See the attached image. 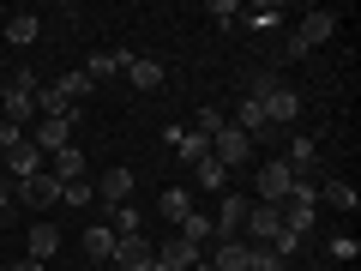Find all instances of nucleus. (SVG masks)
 <instances>
[{"label":"nucleus","instance_id":"obj_37","mask_svg":"<svg viewBox=\"0 0 361 271\" xmlns=\"http://www.w3.org/2000/svg\"><path fill=\"white\" fill-rule=\"evenodd\" d=\"M6 271H42V259H13Z\"/></svg>","mask_w":361,"mask_h":271},{"label":"nucleus","instance_id":"obj_10","mask_svg":"<svg viewBox=\"0 0 361 271\" xmlns=\"http://www.w3.org/2000/svg\"><path fill=\"white\" fill-rule=\"evenodd\" d=\"M199 259H205V253H199L193 241H180V235H175V241H157V259H151V271H193Z\"/></svg>","mask_w":361,"mask_h":271},{"label":"nucleus","instance_id":"obj_19","mask_svg":"<svg viewBox=\"0 0 361 271\" xmlns=\"http://www.w3.org/2000/svg\"><path fill=\"white\" fill-rule=\"evenodd\" d=\"M0 103H6V121H13V127L37 121V90H13V85H6V97H0Z\"/></svg>","mask_w":361,"mask_h":271},{"label":"nucleus","instance_id":"obj_15","mask_svg":"<svg viewBox=\"0 0 361 271\" xmlns=\"http://www.w3.org/2000/svg\"><path fill=\"white\" fill-rule=\"evenodd\" d=\"M169 145H175V157H180L187 169L211 157V139H205V133H187V127H169Z\"/></svg>","mask_w":361,"mask_h":271},{"label":"nucleus","instance_id":"obj_9","mask_svg":"<svg viewBox=\"0 0 361 271\" xmlns=\"http://www.w3.org/2000/svg\"><path fill=\"white\" fill-rule=\"evenodd\" d=\"M211 157H217L223 169H235V163H247V157H253V139H247V133L229 121V127H223L217 139H211Z\"/></svg>","mask_w":361,"mask_h":271},{"label":"nucleus","instance_id":"obj_5","mask_svg":"<svg viewBox=\"0 0 361 271\" xmlns=\"http://www.w3.org/2000/svg\"><path fill=\"white\" fill-rule=\"evenodd\" d=\"M73 121H78V115H42L37 127H30V145H37L42 157L66 151V145H73Z\"/></svg>","mask_w":361,"mask_h":271},{"label":"nucleus","instance_id":"obj_38","mask_svg":"<svg viewBox=\"0 0 361 271\" xmlns=\"http://www.w3.org/2000/svg\"><path fill=\"white\" fill-rule=\"evenodd\" d=\"M6 211H13V187H6V181H0V217H6Z\"/></svg>","mask_w":361,"mask_h":271},{"label":"nucleus","instance_id":"obj_34","mask_svg":"<svg viewBox=\"0 0 361 271\" xmlns=\"http://www.w3.org/2000/svg\"><path fill=\"white\" fill-rule=\"evenodd\" d=\"M247 271H289V259H277L271 247H253L247 253Z\"/></svg>","mask_w":361,"mask_h":271},{"label":"nucleus","instance_id":"obj_24","mask_svg":"<svg viewBox=\"0 0 361 271\" xmlns=\"http://www.w3.org/2000/svg\"><path fill=\"white\" fill-rule=\"evenodd\" d=\"M319 199H325V205H337V211H355L361 205V193H355V187H349V181H319Z\"/></svg>","mask_w":361,"mask_h":271},{"label":"nucleus","instance_id":"obj_11","mask_svg":"<svg viewBox=\"0 0 361 271\" xmlns=\"http://www.w3.org/2000/svg\"><path fill=\"white\" fill-rule=\"evenodd\" d=\"M151 259H157V247L145 235H115V265L121 271H151Z\"/></svg>","mask_w":361,"mask_h":271},{"label":"nucleus","instance_id":"obj_4","mask_svg":"<svg viewBox=\"0 0 361 271\" xmlns=\"http://www.w3.org/2000/svg\"><path fill=\"white\" fill-rule=\"evenodd\" d=\"M277 235H283L277 205H247V223H241V241H247V247H271Z\"/></svg>","mask_w":361,"mask_h":271},{"label":"nucleus","instance_id":"obj_14","mask_svg":"<svg viewBox=\"0 0 361 271\" xmlns=\"http://www.w3.org/2000/svg\"><path fill=\"white\" fill-rule=\"evenodd\" d=\"M133 66V49H103V54H90L85 66H78V73L90 78V85H103V78H115V73H127Z\"/></svg>","mask_w":361,"mask_h":271},{"label":"nucleus","instance_id":"obj_16","mask_svg":"<svg viewBox=\"0 0 361 271\" xmlns=\"http://www.w3.org/2000/svg\"><path fill=\"white\" fill-rule=\"evenodd\" d=\"M85 169H90V163H85V151H78V145H66V151L49 157V175L61 181V187H66V181H85Z\"/></svg>","mask_w":361,"mask_h":271},{"label":"nucleus","instance_id":"obj_32","mask_svg":"<svg viewBox=\"0 0 361 271\" xmlns=\"http://www.w3.org/2000/svg\"><path fill=\"white\" fill-rule=\"evenodd\" d=\"M205 18H211V25H223V30H229V25H241V0H211V6H205Z\"/></svg>","mask_w":361,"mask_h":271},{"label":"nucleus","instance_id":"obj_20","mask_svg":"<svg viewBox=\"0 0 361 271\" xmlns=\"http://www.w3.org/2000/svg\"><path fill=\"white\" fill-rule=\"evenodd\" d=\"M187 211H193V193H187V187H169V193L157 199V217H169L175 229L187 223Z\"/></svg>","mask_w":361,"mask_h":271},{"label":"nucleus","instance_id":"obj_31","mask_svg":"<svg viewBox=\"0 0 361 271\" xmlns=\"http://www.w3.org/2000/svg\"><path fill=\"white\" fill-rule=\"evenodd\" d=\"M241 18H247L253 30H271L277 18H283V6H271V0H259V6H241Z\"/></svg>","mask_w":361,"mask_h":271},{"label":"nucleus","instance_id":"obj_3","mask_svg":"<svg viewBox=\"0 0 361 271\" xmlns=\"http://www.w3.org/2000/svg\"><path fill=\"white\" fill-rule=\"evenodd\" d=\"M247 205H253V199H241V193H223V205L211 211V241H241Z\"/></svg>","mask_w":361,"mask_h":271},{"label":"nucleus","instance_id":"obj_35","mask_svg":"<svg viewBox=\"0 0 361 271\" xmlns=\"http://www.w3.org/2000/svg\"><path fill=\"white\" fill-rule=\"evenodd\" d=\"M223 127H229V115H223V109H199V127H193V133H205V139H217Z\"/></svg>","mask_w":361,"mask_h":271},{"label":"nucleus","instance_id":"obj_8","mask_svg":"<svg viewBox=\"0 0 361 271\" xmlns=\"http://www.w3.org/2000/svg\"><path fill=\"white\" fill-rule=\"evenodd\" d=\"M295 169L289 163H259V205H283V193L295 187Z\"/></svg>","mask_w":361,"mask_h":271},{"label":"nucleus","instance_id":"obj_21","mask_svg":"<svg viewBox=\"0 0 361 271\" xmlns=\"http://www.w3.org/2000/svg\"><path fill=\"white\" fill-rule=\"evenodd\" d=\"M6 37H13V49H30V42L42 37V18L37 13H13L6 18Z\"/></svg>","mask_w":361,"mask_h":271},{"label":"nucleus","instance_id":"obj_23","mask_svg":"<svg viewBox=\"0 0 361 271\" xmlns=\"http://www.w3.org/2000/svg\"><path fill=\"white\" fill-rule=\"evenodd\" d=\"M247 253H253L247 241H217V247H211V265H217V271H247Z\"/></svg>","mask_w":361,"mask_h":271},{"label":"nucleus","instance_id":"obj_25","mask_svg":"<svg viewBox=\"0 0 361 271\" xmlns=\"http://www.w3.org/2000/svg\"><path fill=\"white\" fill-rule=\"evenodd\" d=\"M180 241H193L199 253L211 247V211H187V223H180Z\"/></svg>","mask_w":361,"mask_h":271},{"label":"nucleus","instance_id":"obj_36","mask_svg":"<svg viewBox=\"0 0 361 271\" xmlns=\"http://www.w3.org/2000/svg\"><path fill=\"white\" fill-rule=\"evenodd\" d=\"M355 253H361L355 235H337V241H331V259H355Z\"/></svg>","mask_w":361,"mask_h":271},{"label":"nucleus","instance_id":"obj_1","mask_svg":"<svg viewBox=\"0 0 361 271\" xmlns=\"http://www.w3.org/2000/svg\"><path fill=\"white\" fill-rule=\"evenodd\" d=\"M277 217H283L289 235H307L313 223H319V187H313V181H295L283 193V205H277Z\"/></svg>","mask_w":361,"mask_h":271},{"label":"nucleus","instance_id":"obj_2","mask_svg":"<svg viewBox=\"0 0 361 271\" xmlns=\"http://www.w3.org/2000/svg\"><path fill=\"white\" fill-rule=\"evenodd\" d=\"M331 37H337V13H325V6H319V13H307V18L295 25L289 54H307V49H319V42H331Z\"/></svg>","mask_w":361,"mask_h":271},{"label":"nucleus","instance_id":"obj_33","mask_svg":"<svg viewBox=\"0 0 361 271\" xmlns=\"http://www.w3.org/2000/svg\"><path fill=\"white\" fill-rule=\"evenodd\" d=\"M90 199H97V181H66V187H61V205H90Z\"/></svg>","mask_w":361,"mask_h":271},{"label":"nucleus","instance_id":"obj_12","mask_svg":"<svg viewBox=\"0 0 361 271\" xmlns=\"http://www.w3.org/2000/svg\"><path fill=\"white\" fill-rule=\"evenodd\" d=\"M259 109H265L271 133H277V127H295V115H301V97H295V90H289V85H277V90H271V97H265V103H259Z\"/></svg>","mask_w":361,"mask_h":271},{"label":"nucleus","instance_id":"obj_29","mask_svg":"<svg viewBox=\"0 0 361 271\" xmlns=\"http://www.w3.org/2000/svg\"><path fill=\"white\" fill-rule=\"evenodd\" d=\"M277 85H283V78H277V66H253V73H247V97H253V103H265Z\"/></svg>","mask_w":361,"mask_h":271},{"label":"nucleus","instance_id":"obj_27","mask_svg":"<svg viewBox=\"0 0 361 271\" xmlns=\"http://www.w3.org/2000/svg\"><path fill=\"white\" fill-rule=\"evenodd\" d=\"M193 181L205 187V193H223V187H229V169H223L217 157H205V163H193Z\"/></svg>","mask_w":361,"mask_h":271},{"label":"nucleus","instance_id":"obj_30","mask_svg":"<svg viewBox=\"0 0 361 271\" xmlns=\"http://www.w3.org/2000/svg\"><path fill=\"white\" fill-rule=\"evenodd\" d=\"M109 229L115 235H145V217L133 205H109Z\"/></svg>","mask_w":361,"mask_h":271},{"label":"nucleus","instance_id":"obj_6","mask_svg":"<svg viewBox=\"0 0 361 271\" xmlns=\"http://www.w3.org/2000/svg\"><path fill=\"white\" fill-rule=\"evenodd\" d=\"M0 169H6V175H13V187H18V181H30V175H42V169H49V157H42L37 145H30V133H25V139H18L13 151L0 157Z\"/></svg>","mask_w":361,"mask_h":271},{"label":"nucleus","instance_id":"obj_22","mask_svg":"<svg viewBox=\"0 0 361 271\" xmlns=\"http://www.w3.org/2000/svg\"><path fill=\"white\" fill-rule=\"evenodd\" d=\"M127 78L139 90H163V78H169V66H157V61H145V54H133V66H127Z\"/></svg>","mask_w":361,"mask_h":271},{"label":"nucleus","instance_id":"obj_7","mask_svg":"<svg viewBox=\"0 0 361 271\" xmlns=\"http://www.w3.org/2000/svg\"><path fill=\"white\" fill-rule=\"evenodd\" d=\"M13 199L18 205H30V211H49V205H61V181L42 169V175H30V181H18L13 187Z\"/></svg>","mask_w":361,"mask_h":271},{"label":"nucleus","instance_id":"obj_17","mask_svg":"<svg viewBox=\"0 0 361 271\" xmlns=\"http://www.w3.org/2000/svg\"><path fill=\"white\" fill-rule=\"evenodd\" d=\"M235 127H241L247 139H271V121H265V109H259L253 97H241V109H235Z\"/></svg>","mask_w":361,"mask_h":271},{"label":"nucleus","instance_id":"obj_26","mask_svg":"<svg viewBox=\"0 0 361 271\" xmlns=\"http://www.w3.org/2000/svg\"><path fill=\"white\" fill-rule=\"evenodd\" d=\"M85 253L90 259H115V229H109V223H90L85 229Z\"/></svg>","mask_w":361,"mask_h":271},{"label":"nucleus","instance_id":"obj_18","mask_svg":"<svg viewBox=\"0 0 361 271\" xmlns=\"http://www.w3.org/2000/svg\"><path fill=\"white\" fill-rule=\"evenodd\" d=\"M49 85H54V97H61L66 109H78V103L90 97V90H97V85H90L85 73H61V78H49Z\"/></svg>","mask_w":361,"mask_h":271},{"label":"nucleus","instance_id":"obj_28","mask_svg":"<svg viewBox=\"0 0 361 271\" xmlns=\"http://www.w3.org/2000/svg\"><path fill=\"white\" fill-rule=\"evenodd\" d=\"M61 253V229H54V223H37V229H30V259H54Z\"/></svg>","mask_w":361,"mask_h":271},{"label":"nucleus","instance_id":"obj_13","mask_svg":"<svg viewBox=\"0 0 361 271\" xmlns=\"http://www.w3.org/2000/svg\"><path fill=\"white\" fill-rule=\"evenodd\" d=\"M97 199H103V205H127V199H133V169L127 163H109L103 181H97Z\"/></svg>","mask_w":361,"mask_h":271}]
</instances>
